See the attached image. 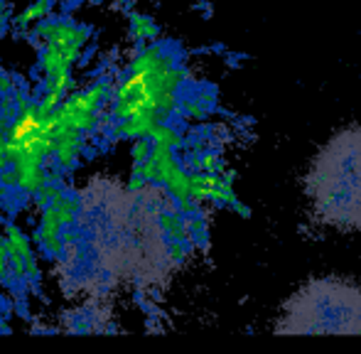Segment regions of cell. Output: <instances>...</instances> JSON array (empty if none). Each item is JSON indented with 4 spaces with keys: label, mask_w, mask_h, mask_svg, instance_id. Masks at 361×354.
I'll return each instance as SVG.
<instances>
[{
    "label": "cell",
    "mask_w": 361,
    "mask_h": 354,
    "mask_svg": "<svg viewBox=\"0 0 361 354\" xmlns=\"http://www.w3.org/2000/svg\"><path fill=\"white\" fill-rule=\"evenodd\" d=\"M312 216L337 231H361V126L337 130L305 177Z\"/></svg>",
    "instance_id": "cell-1"
},
{
    "label": "cell",
    "mask_w": 361,
    "mask_h": 354,
    "mask_svg": "<svg viewBox=\"0 0 361 354\" xmlns=\"http://www.w3.org/2000/svg\"><path fill=\"white\" fill-rule=\"evenodd\" d=\"M276 335H361V286L339 276L310 278L283 303Z\"/></svg>",
    "instance_id": "cell-2"
},
{
    "label": "cell",
    "mask_w": 361,
    "mask_h": 354,
    "mask_svg": "<svg viewBox=\"0 0 361 354\" xmlns=\"http://www.w3.org/2000/svg\"><path fill=\"white\" fill-rule=\"evenodd\" d=\"M81 57V47H54L47 44L39 54V67L47 74H64L72 69V64Z\"/></svg>",
    "instance_id": "cell-3"
},
{
    "label": "cell",
    "mask_w": 361,
    "mask_h": 354,
    "mask_svg": "<svg viewBox=\"0 0 361 354\" xmlns=\"http://www.w3.org/2000/svg\"><path fill=\"white\" fill-rule=\"evenodd\" d=\"M20 180H18V190L25 195H35L37 190H42L49 182V173L44 170V165H35V168H25L18 170Z\"/></svg>",
    "instance_id": "cell-4"
},
{
    "label": "cell",
    "mask_w": 361,
    "mask_h": 354,
    "mask_svg": "<svg viewBox=\"0 0 361 354\" xmlns=\"http://www.w3.org/2000/svg\"><path fill=\"white\" fill-rule=\"evenodd\" d=\"M49 13H52V3H49V0H35L32 5H27V8H25L18 18L10 20V23L15 25V30H27L30 23H39V20L49 18Z\"/></svg>",
    "instance_id": "cell-5"
},
{
    "label": "cell",
    "mask_w": 361,
    "mask_h": 354,
    "mask_svg": "<svg viewBox=\"0 0 361 354\" xmlns=\"http://www.w3.org/2000/svg\"><path fill=\"white\" fill-rule=\"evenodd\" d=\"M5 239H8L10 254H20V256H25V259L32 256V244H30V239L15 224L5 226Z\"/></svg>",
    "instance_id": "cell-6"
},
{
    "label": "cell",
    "mask_w": 361,
    "mask_h": 354,
    "mask_svg": "<svg viewBox=\"0 0 361 354\" xmlns=\"http://www.w3.org/2000/svg\"><path fill=\"white\" fill-rule=\"evenodd\" d=\"M64 197V190L59 185H54V182H47V185L42 187V190L35 192V205H37V209L42 212L44 207L49 205H57L59 200Z\"/></svg>",
    "instance_id": "cell-7"
},
{
    "label": "cell",
    "mask_w": 361,
    "mask_h": 354,
    "mask_svg": "<svg viewBox=\"0 0 361 354\" xmlns=\"http://www.w3.org/2000/svg\"><path fill=\"white\" fill-rule=\"evenodd\" d=\"M54 207H57V214H59V219H62L64 229H67V226H74L76 212H79V202H76V197H67V195H64Z\"/></svg>",
    "instance_id": "cell-8"
},
{
    "label": "cell",
    "mask_w": 361,
    "mask_h": 354,
    "mask_svg": "<svg viewBox=\"0 0 361 354\" xmlns=\"http://www.w3.org/2000/svg\"><path fill=\"white\" fill-rule=\"evenodd\" d=\"M72 84H74V79H72V74H69V72L49 74V77L44 79V89H47V91H59V94H67V91L72 89Z\"/></svg>",
    "instance_id": "cell-9"
},
{
    "label": "cell",
    "mask_w": 361,
    "mask_h": 354,
    "mask_svg": "<svg viewBox=\"0 0 361 354\" xmlns=\"http://www.w3.org/2000/svg\"><path fill=\"white\" fill-rule=\"evenodd\" d=\"M44 249V254L47 256H62L64 246H67V241H64V236H49V239H42V244H39Z\"/></svg>",
    "instance_id": "cell-10"
},
{
    "label": "cell",
    "mask_w": 361,
    "mask_h": 354,
    "mask_svg": "<svg viewBox=\"0 0 361 354\" xmlns=\"http://www.w3.org/2000/svg\"><path fill=\"white\" fill-rule=\"evenodd\" d=\"M62 99H64V94H59V91H44V96H42V99H37V101L47 111H54V109H59V106H62Z\"/></svg>",
    "instance_id": "cell-11"
},
{
    "label": "cell",
    "mask_w": 361,
    "mask_h": 354,
    "mask_svg": "<svg viewBox=\"0 0 361 354\" xmlns=\"http://www.w3.org/2000/svg\"><path fill=\"white\" fill-rule=\"evenodd\" d=\"M18 180H20V175H18V170H15V165H8V168L0 173V182H3L5 187H10V190L18 187Z\"/></svg>",
    "instance_id": "cell-12"
},
{
    "label": "cell",
    "mask_w": 361,
    "mask_h": 354,
    "mask_svg": "<svg viewBox=\"0 0 361 354\" xmlns=\"http://www.w3.org/2000/svg\"><path fill=\"white\" fill-rule=\"evenodd\" d=\"M10 121L8 116L0 114V155H5V150H8V128H10Z\"/></svg>",
    "instance_id": "cell-13"
},
{
    "label": "cell",
    "mask_w": 361,
    "mask_h": 354,
    "mask_svg": "<svg viewBox=\"0 0 361 354\" xmlns=\"http://www.w3.org/2000/svg\"><path fill=\"white\" fill-rule=\"evenodd\" d=\"M15 77L10 72H5V69H0V96L3 94H10V91H15Z\"/></svg>",
    "instance_id": "cell-14"
},
{
    "label": "cell",
    "mask_w": 361,
    "mask_h": 354,
    "mask_svg": "<svg viewBox=\"0 0 361 354\" xmlns=\"http://www.w3.org/2000/svg\"><path fill=\"white\" fill-rule=\"evenodd\" d=\"M133 173H135V175H140V177H145L147 182H150V180H155V168H152V163L140 165V168H135Z\"/></svg>",
    "instance_id": "cell-15"
},
{
    "label": "cell",
    "mask_w": 361,
    "mask_h": 354,
    "mask_svg": "<svg viewBox=\"0 0 361 354\" xmlns=\"http://www.w3.org/2000/svg\"><path fill=\"white\" fill-rule=\"evenodd\" d=\"M25 264H27V276L35 281V278L39 276V268H37V261H35V254L27 256V259H25Z\"/></svg>",
    "instance_id": "cell-16"
},
{
    "label": "cell",
    "mask_w": 361,
    "mask_h": 354,
    "mask_svg": "<svg viewBox=\"0 0 361 354\" xmlns=\"http://www.w3.org/2000/svg\"><path fill=\"white\" fill-rule=\"evenodd\" d=\"M147 155V143L145 140H140V143L133 145V160H143Z\"/></svg>",
    "instance_id": "cell-17"
},
{
    "label": "cell",
    "mask_w": 361,
    "mask_h": 354,
    "mask_svg": "<svg viewBox=\"0 0 361 354\" xmlns=\"http://www.w3.org/2000/svg\"><path fill=\"white\" fill-rule=\"evenodd\" d=\"M147 185V180H145V177H140V175H135L133 177V180H130L128 182V190L130 192H140V190H143V187Z\"/></svg>",
    "instance_id": "cell-18"
},
{
    "label": "cell",
    "mask_w": 361,
    "mask_h": 354,
    "mask_svg": "<svg viewBox=\"0 0 361 354\" xmlns=\"http://www.w3.org/2000/svg\"><path fill=\"white\" fill-rule=\"evenodd\" d=\"M8 25H10V20H8V15H5V10H0V35L8 30Z\"/></svg>",
    "instance_id": "cell-19"
},
{
    "label": "cell",
    "mask_w": 361,
    "mask_h": 354,
    "mask_svg": "<svg viewBox=\"0 0 361 354\" xmlns=\"http://www.w3.org/2000/svg\"><path fill=\"white\" fill-rule=\"evenodd\" d=\"M0 10H3V0H0Z\"/></svg>",
    "instance_id": "cell-20"
},
{
    "label": "cell",
    "mask_w": 361,
    "mask_h": 354,
    "mask_svg": "<svg viewBox=\"0 0 361 354\" xmlns=\"http://www.w3.org/2000/svg\"><path fill=\"white\" fill-rule=\"evenodd\" d=\"M49 3H57V0H49Z\"/></svg>",
    "instance_id": "cell-21"
}]
</instances>
